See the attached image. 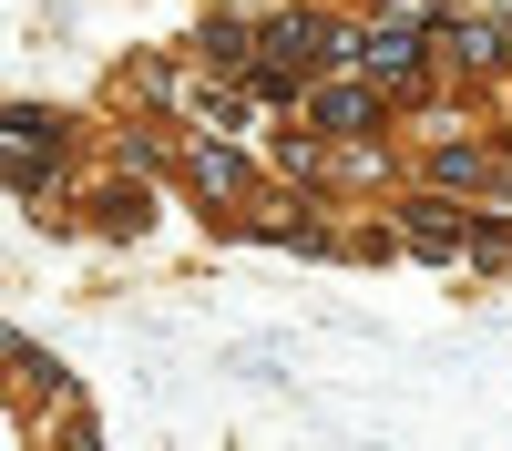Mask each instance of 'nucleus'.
<instances>
[{
	"label": "nucleus",
	"mask_w": 512,
	"mask_h": 451,
	"mask_svg": "<svg viewBox=\"0 0 512 451\" xmlns=\"http://www.w3.org/2000/svg\"><path fill=\"white\" fill-rule=\"evenodd\" d=\"M369 113H379L369 82H328V93H318V123H328V134H369Z\"/></svg>",
	"instance_id": "f257e3e1"
},
{
	"label": "nucleus",
	"mask_w": 512,
	"mask_h": 451,
	"mask_svg": "<svg viewBox=\"0 0 512 451\" xmlns=\"http://www.w3.org/2000/svg\"><path fill=\"white\" fill-rule=\"evenodd\" d=\"M400 236H410V246H431V257H451V246H461V226H451V216H431V205H410Z\"/></svg>",
	"instance_id": "f03ea898"
},
{
	"label": "nucleus",
	"mask_w": 512,
	"mask_h": 451,
	"mask_svg": "<svg viewBox=\"0 0 512 451\" xmlns=\"http://www.w3.org/2000/svg\"><path fill=\"white\" fill-rule=\"evenodd\" d=\"M195 185H205V195H226V185H246V164H236V154H216V144H205V154H195Z\"/></svg>",
	"instance_id": "7ed1b4c3"
}]
</instances>
